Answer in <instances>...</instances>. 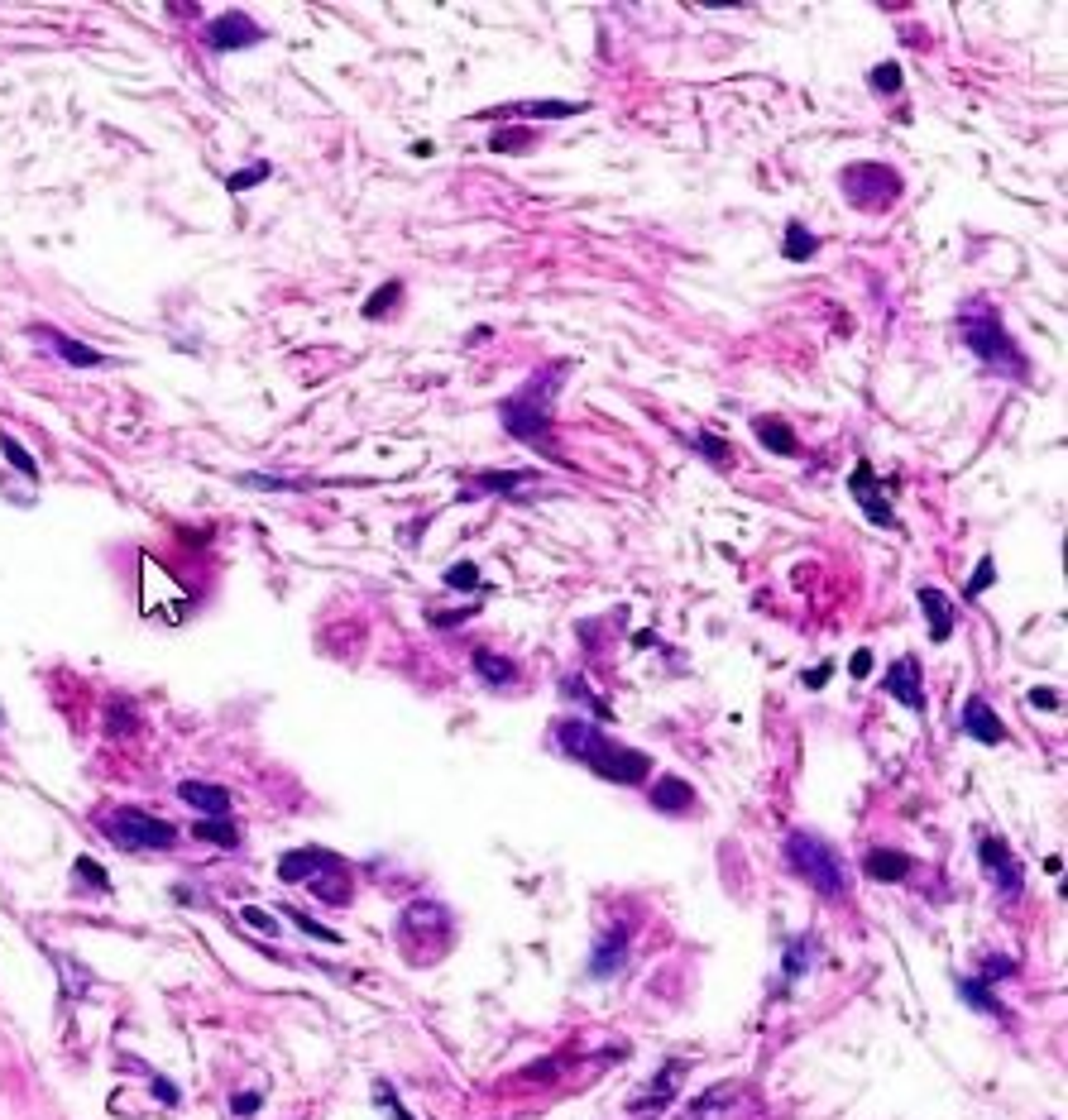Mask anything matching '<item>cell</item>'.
<instances>
[{
  "label": "cell",
  "mask_w": 1068,
  "mask_h": 1120,
  "mask_svg": "<svg viewBox=\"0 0 1068 1120\" xmlns=\"http://www.w3.org/2000/svg\"><path fill=\"white\" fill-rule=\"evenodd\" d=\"M561 378H565V359H556V364H547V369H537L528 384H522L508 403H504V427L522 440V446H532V451H541L547 460H556V464H565V455L556 451V388H561Z\"/></svg>",
  "instance_id": "cell-1"
},
{
  "label": "cell",
  "mask_w": 1068,
  "mask_h": 1120,
  "mask_svg": "<svg viewBox=\"0 0 1068 1120\" xmlns=\"http://www.w3.org/2000/svg\"><path fill=\"white\" fill-rule=\"evenodd\" d=\"M556 743L565 756L584 762L594 776L614 780V786H638L642 776H652V756L638 752V747H623L618 737H604L594 723H584V718H561Z\"/></svg>",
  "instance_id": "cell-2"
},
{
  "label": "cell",
  "mask_w": 1068,
  "mask_h": 1120,
  "mask_svg": "<svg viewBox=\"0 0 1068 1120\" xmlns=\"http://www.w3.org/2000/svg\"><path fill=\"white\" fill-rule=\"evenodd\" d=\"M958 331H963V345L977 354V364L987 374H1001V378H1030V359L1020 354V345L1011 341L1001 311L987 302V298H973L963 302L958 311Z\"/></svg>",
  "instance_id": "cell-3"
},
{
  "label": "cell",
  "mask_w": 1068,
  "mask_h": 1120,
  "mask_svg": "<svg viewBox=\"0 0 1068 1120\" xmlns=\"http://www.w3.org/2000/svg\"><path fill=\"white\" fill-rule=\"evenodd\" d=\"M786 862L810 881V891H820V900H829V905L844 900V891H848V881H844V857L834 853L829 838L810 833V829H795V833L786 838Z\"/></svg>",
  "instance_id": "cell-4"
},
{
  "label": "cell",
  "mask_w": 1068,
  "mask_h": 1120,
  "mask_svg": "<svg viewBox=\"0 0 1068 1120\" xmlns=\"http://www.w3.org/2000/svg\"><path fill=\"white\" fill-rule=\"evenodd\" d=\"M839 187L848 192V201L857 211H887L896 197H900V173L887 163H848L839 173Z\"/></svg>",
  "instance_id": "cell-5"
},
{
  "label": "cell",
  "mask_w": 1068,
  "mask_h": 1120,
  "mask_svg": "<svg viewBox=\"0 0 1068 1120\" xmlns=\"http://www.w3.org/2000/svg\"><path fill=\"white\" fill-rule=\"evenodd\" d=\"M106 833L120 843L125 853H149V848H173V823H163V819H154V814H144V810H115L111 819H106Z\"/></svg>",
  "instance_id": "cell-6"
},
{
  "label": "cell",
  "mask_w": 1068,
  "mask_h": 1120,
  "mask_svg": "<svg viewBox=\"0 0 1068 1120\" xmlns=\"http://www.w3.org/2000/svg\"><path fill=\"white\" fill-rule=\"evenodd\" d=\"M848 489H853V498L863 503V513H867V522H877V527H896V513H891V498L877 489V470L863 460L857 470L848 474Z\"/></svg>",
  "instance_id": "cell-7"
},
{
  "label": "cell",
  "mask_w": 1068,
  "mask_h": 1120,
  "mask_svg": "<svg viewBox=\"0 0 1068 1120\" xmlns=\"http://www.w3.org/2000/svg\"><path fill=\"white\" fill-rule=\"evenodd\" d=\"M206 38H212V49H221V53H230V49H249V44H259L264 38V29L249 19L245 10H225L221 19H212V29H206Z\"/></svg>",
  "instance_id": "cell-8"
},
{
  "label": "cell",
  "mask_w": 1068,
  "mask_h": 1120,
  "mask_svg": "<svg viewBox=\"0 0 1068 1120\" xmlns=\"http://www.w3.org/2000/svg\"><path fill=\"white\" fill-rule=\"evenodd\" d=\"M977 857H982V866H987V876L1001 886L1007 896H1016L1020 891V862H1016V853L1007 848V838H982L977 843Z\"/></svg>",
  "instance_id": "cell-9"
},
{
  "label": "cell",
  "mask_w": 1068,
  "mask_h": 1120,
  "mask_svg": "<svg viewBox=\"0 0 1068 1120\" xmlns=\"http://www.w3.org/2000/svg\"><path fill=\"white\" fill-rule=\"evenodd\" d=\"M623 962H627V929L623 924H609L599 934L594 953H590V977L594 982H609V977H618V972H623Z\"/></svg>",
  "instance_id": "cell-10"
},
{
  "label": "cell",
  "mask_w": 1068,
  "mask_h": 1120,
  "mask_svg": "<svg viewBox=\"0 0 1068 1120\" xmlns=\"http://www.w3.org/2000/svg\"><path fill=\"white\" fill-rule=\"evenodd\" d=\"M958 723H963V733H968V737H977L982 747L1007 743V723H1001V718L992 713V704H987V700H977V694H968V700H963Z\"/></svg>",
  "instance_id": "cell-11"
},
{
  "label": "cell",
  "mask_w": 1068,
  "mask_h": 1120,
  "mask_svg": "<svg viewBox=\"0 0 1068 1120\" xmlns=\"http://www.w3.org/2000/svg\"><path fill=\"white\" fill-rule=\"evenodd\" d=\"M681 1077H685V1063L681 1059H671V1063H666L657 1077H652V1082H647L638 1096H633V1102H627V1111H633V1115H647V1111H661L666 1102H671V1096H676V1087H681Z\"/></svg>",
  "instance_id": "cell-12"
},
{
  "label": "cell",
  "mask_w": 1068,
  "mask_h": 1120,
  "mask_svg": "<svg viewBox=\"0 0 1068 1120\" xmlns=\"http://www.w3.org/2000/svg\"><path fill=\"white\" fill-rule=\"evenodd\" d=\"M887 690H891V700H900L906 709H925V690H920V661L915 657H896L891 666H887Z\"/></svg>",
  "instance_id": "cell-13"
},
{
  "label": "cell",
  "mask_w": 1068,
  "mask_h": 1120,
  "mask_svg": "<svg viewBox=\"0 0 1068 1120\" xmlns=\"http://www.w3.org/2000/svg\"><path fill=\"white\" fill-rule=\"evenodd\" d=\"M321 872H341V857L326 853V848H298V853H288V857L278 862V876H283V881H302V876L317 881Z\"/></svg>",
  "instance_id": "cell-14"
},
{
  "label": "cell",
  "mask_w": 1068,
  "mask_h": 1120,
  "mask_svg": "<svg viewBox=\"0 0 1068 1120\" xmlns=\"http://www.w3.org/2000/svg\"><path fill=\"white\" fill-rule=\"evenodd\" d=\"M178 795H182V805H192V810L206 814V819L230 814V790H225V786H206V780H182Z\"/></svg>",
  "instance_id": "cell-15"
},
{
  "label": "cell",
  "mask_w": 1068,
  "mask_h": 1120,
  "mask_svg": "<svg viewBox=\"0 0 1068 1120\" xmlns=\"http://www.w3.org/2000/svg\"><path fill=\"white\" fill-rule=\"evenodd\" d=\"M474 675L485 680L489 690H508V685H518V666L508 661V657H498V651H489V647H479L474 651Z\"/></svg>",
  "instance_id": "cell-16"
},
{
  "label": "cell",
  "mask_w": 1068,
  "mask_h": 1120,
  "mask_svg": "<svg viewBox=\"0 0 1068 1120\" xmlns=\"http://www.w3.org/2000/svg\"><path fill=\"white\" fill-rule=\"evenodd\" d=\"M652 805H657V814H685V810H695V790H690L681 776H657Z\"/></svg>",
  "instance_id": "cell-17"
},
{
  "label": "cell",
  "mask_w": 1068,
  "mask_h": 1120,
  "mask_svg": "<svg viewBox=\"0 0 1068 1120\" xmlns=\"http://www.w3.org/2000/svg\"><path fill=\"white\" fill-rule=\"evenodd\" d=\"M920 608L930 613V642H949L954 637V603L939 594L934 584H925L920 589Z\"/></svg>",
  "instance_id": "cell-18"
},
{
  "label": "cell",
  "mask_w": 1068,
  "mask_h": 1120,
  "mask_svg": "<svg viewBox=\"0 0 1068 1120\" xmlns=\"http://www.w3.org/2000/svg\"><path fill=\"white\" fill-rule=\"evenodd\" d=\"M863 872H867L872 881H906V876H910V857L896 853V848H872V853L863 857Z\"/></svg>",
  "instance_id": "cell-19"
},
{
  "label": "cell",
  "mask_w": 1068,
  "mask_h": 1120,
  "mask_svg": "<svg viewBox=\"0 0 1068 1120\" xmlns=\"http://www.w3.org/2000/svg\"><path fill=\"white\" fill-rule=\"evenodd\" d=\"M752 431H757V440L771 455H801V440L790 436V427L781 417H752Z\"/></svg>",
  "instance_id": "cell-20"
},
{
  "label": "cell",
  "mask_w": 1068,
  "mask_h": 1120,
  "mask_svg": "<svg viewBox=\"0 0 1068 1120\" xmlns=\"http://www.w3.org/2000/svg\"><path fill=\"white\" fill-rule=\"evenodd\" d=\"M403 929H408V934H431V929H451V915H446V905H436V900H412L408 910H403Z\"/></svg>",
  "instance_id": "cell-21"
},
{
  "label": "cell",
  "mask_w": 1068,
  "mask_h": 1120,
  "mask_svg": "<svg viewBox=\"0 0 1068 1120\" xmlns=\"http://www.w3.org/2000/svg\"><path fill=\"white\" fill-rule=\"evenodd\" d=\"M38 341H49L68 364H82V369H96V364H106V354L101 350H92V345H77V341H68V335H58V331H34Z\"/></svg>",
  "instance_id": "cell-22"
},
{
  "label": "cell",
  "mask_w": 1068,
  "mask_h": 1120,
  "mask_svg": "<svg viewBox=\"0 0 1068 1120\" xmlns=\"http://www.w3.org/2000/svg\"><path fill=\"white\" fill-rule=\"evenodd\" d=\"M561 694H565V700H575V704H584L594 718H614V709L604 704L599 694H594L590 685H584V675H575V670H571V675H561Z\"/></svg>",
  "instance_id": "cell-23"
},
{
  "label": "cell",
  "mask_w": 1068,
  "mask_h": 1120,
  "mask_svg": "<svg viewBox=\"0 0 1068 1120\" xmlns=\"http://www.w3.org/2000/svg\"><path fill=\"white\" fill-rule=\"evenodd\" d=\"M728 1106H733V1082H719V1087H709L700 1102L685 1111V1120H719Z\"/></svg>",
  "instance_id": "cell-24"
},
{
  "label": "cell",
  "mask_w": 1068,
  "mask_h": 1120,
  "mask_svg": "<svg viewBox=\"0 0 1068 1120\" xmlns=\"http://www.w3.org/2000/svg\"><path fill=\"white\" fill-rule=\"evenodd\" d=\"M814 249H820V240L805 230V221H786V245H781V255L790 259V264H805Z\"/></svg>",
  "instance_id": "cell-25"
},
{
  "label": "cell",
  "mask_w": 1068,
  "mask_h": 1120,
  "mask_svg": "<svg viewBox=\"0 0 1068 1120\" xmlns=\"http://www.w3.org/2000/svg\"><path fill=\"white\" fill-rule=\"evenodd\" d=\"M810 962H814V939L810 934H801V939H790L786 943V982H795V977H805L810 972Z\"/></svg>",
  "instance_id": "cell-26"
},
{
  "label": "cell",
  "mask_w": 1068,
  "mask_h": 1120,
  "mask_svg": "<svg viewBox=\"0 0 1068 1120\" xmlns=\"http://www.w3.org/2000/svg\"><path fill=\"white\" fill-rule=\"evenodd\" d=\"M508 115H541V120H565V115H580V105H571V101H518V105H508Z\"/></svg>",
  "instance_id": "cell-27"
},
{
  "label": "cell",
  "mask_w": 1068,
  "mask_h": 1120,
  "mask_svg": "<svg viewBox=\"0 0 1068 1120\" xmlns=\"http://www.w3.org/2000/svg\"><path fill=\"white\" fill-rule=\"evenodd\" d=\"M197 838L221 843V848H235V843H240V829H235V819H230V814H221V819H202V823H197Z\"/></svg>",
  "instance_id": "cell-28"
},
{
  "label": "cell",
  "mask_w": 1068,
  "mask_h": 1120,
  "mask_svg": "<svg viewBox=\"0 0 1068 1120\" xmlns=\"http://www.w3.org/2000/svg\"><path fill=\"white\" fill-rule=\"evenodd\" d=\"M446 589H455V594H465V589H479V565L474 560H455L446 575H441Z\"/></svg>",
  "instance_id": "cell-29"
},
{
  "label": "cell",
  "mask_w": 1068,
  "mask_h": 1120,
  "mask_svg": "<svg viewBox=\"0 0 1068 1120\" xmlns=\"http://www.w3.org/2000/svg\"><path fill=\"white\" fill-rule=\"evenodd\" d=\"M992 575H997V560H992V556H982V560H977V570L968 575V584H963V599H982V594L992 589Z\"/></svg>",
  "instance_id": "cell-30"
},
{
  "label": "cell",
  "mask_w": 1068,
  "mask_h": 1120,
  "mask_svg": "<svg viewBox=\"0 0 1068 1120\" xmlns=\"http://www.w3.org/2000/svg\"><path fill=\"white\" fill-rule=\"evenodd\" d=\"M867 82H872L877 96H896L900 92V62H877Z\"/></svg>",
  "instance_id": "cell-31"
},
{
  "label": "cell",
  "mask_w": 1068,
  "mask_h": 1120,
  "mask_svg": "<svg viewBox=\"0 0 1068 1120\" xmlns=\"http://www.w3.org/2000/svg\"><path fill=\"white\" fill-rule=\"evenodd\" d=\"M958 991H963V996H968L977 1010H987V1016H997V1010H1001V1006H997V996H992V986H987V982H977V977H963V982H958Z\"/></svg>",
  "instance_id": "cell-32"
},
{
  "label": "cell",
  "mask_w": 1068,
  "mask_h": 1120,
  "mask_svg": "<svg viewBox=\"0 0 1068 1120\" xmlns=\"http://www.w3.org/2000/svg\"><path fill=\"white\" fill-rule=\"evenodd\" d=\"M0 451H5V455L15 460V470H19V474H25V479H34V474H38V464H34V455H29L25 446H19V440H15V436H0Z\"/></svg>",
  "instance_id": "cell-33"
},
{
  "label": "cell",
  "mask_w": 1068,
  "mask_h": 1120,
  "mask_svg": "<svg viewBox=\"0 0 1068 1120\" xmlns=\"http://www.w3.org/2000/svg\"><path fill=\"white\" fill-rule=\"evenodd\" d=\"M240 919L249 924V929H259V934H283V924H278V915H268V910H259V905H245V910H240Z\"/></svg>",
  "instance_id": "cell-34"
},
{
  "label": "cell",
  "mask_w": 1068,
  "mask_h": 1120,
  "mask_svg": "<svg viewBox=\"0 0 1068 1120\" xmlns=\"http://www.w3.org/2000/svg\"><path fill=\"white\" fill-rule=\"evenodd\" d=\"M398 298H403V288H398V283H384V288H379V292H374V298L365 302V316H369V321H379V311H384V307H393Z\"/></svg>",
  "instance_id": "cell-35"
},
{
  "label": "cell",
  "mask_w": 1068,
  "mask_h": 1120,
  "mask_svg": "<svg viewBox=\"0 0 1068 1120\" xmlns=\"http://www.w3.org/2000/svg\"><path fill=\"white\" fill-rule=\"evenodd\" d=\"M374 1102H379V1106H384L393 1120H412V1115L403 1111V1102H398V1092H393L388 1082H374Z\"/></svg>",
  "instance_id": "cell-36"
},
{
  "label": "cell",
  "mask_w": 1068,
  "mask_h": 1120,
  "mask_svg": "<svg viewBox=\"0 0 1068 1120\" xmlns=\"http://www.w3.org/2000/svg\"><path fill=\"white\" fill-rule=\"evenodd\" d=\"M264 178H268V163H255V168H245V173H230L225 187H230V192H245V187H255Z\"/></svg>",
  "instance_id": "cell-37"
},
{
  "label": "cell",
  "mask_w": 1068,
  "mask_h": 1120,
  "mask_svg": "<svg viewBox=\"0 0 1068 1120\" xmlns=\"http://www.w3.org/2000/svg\"><path fill=\"white\" fill-rule=\"evenodd\" d=\"M292 919H298L302 924V934H311V939H321V943H341V934H336V929H326V924H317V919H307L302 910H288Z\"/></svg>",
  "instance_id": "cell-38"
},
{
  "label": "cell",
  "mask_w": 1068,
  "mask_h": 1120,
  "mask_svg": "<svg viewBox=\"0 0 1068 1120\" xmlns=\"http://www.w3.org/2000/svg\"><path fill=\"white\" fill-rule=\"evenodd\" d=\"M695 446H700V455H709L714 464H724V460H728V446H724L719 436H709V431H695Z\"/></svg>",
  "instance_id": "cell-39"
},
{
  "label": "cell",
  "mask_w": 1068,
  "mask_h": 1120,
  "mask_svg": "<svg viewBox=\"0 0 1068 1120\" xmlns=\"http://www.w3.org/2000/svg\"><path fill=\"white\" fill-rule=\"evenodd\" d=\"M72 872H77V881H82V876H87V881L96 886V896H101V891H111V881H106V872H101V866H96V862H87V857H82V862L72 866Z\"/></svg>",
  "instance_id": "cell-40"
},
{
  "label": "cell",
  "mask_w": 1068,
  "mask_h": 1120,
  "mask_svg": "<svg viewBox=\"0 0 1068 1120\" xmlns=\"http://www.w3.org/2000/svg\"><path fill=\"white\" fill-rule=\"evenodd\" d=\"M522 479H528V474H479V484H485V489H494V494H508V489H518Z\"/></svg>",
  "instance_id": "cell-41"
},
{
  "label": "cell",
  "mask_w": 1068,
  "mask_h": 1120,
  "mask_svg": "<svg viewBox=\"0 0 1068 1120\" xmlns=\"http://www.w3.org/2000/svg\"><path fill=\"white\" fill-rule=\"evenodd\" d=\"M997 977H1016V962L1011 958H987V972L977 982H997Z\"/></svg>",
  "instance_id": "cell-42"
},
{
  "label": "cell",
  "mask_w": 1068,
  "mask_h": 1120,
  "mask_svg": "<svg viewBox=\"0 0 1068 1120\" xmlns=\"http://www.w3.org/2000/svg\"><path fill=\"white\" fill-rule=\"evenodd\" d=\"M1030 704L1035 709H1059V690H1030Z\"/></svg>",
  "instance_id": "cell-43"
},
{
  "label": "cell",
  "mask_w": 1068,
  "mask_h": 1120,
  "mask_svg": "<svg viewBox=\"0 0 1068 1120\" xmlns=\"http://www.w3.org/2000/svg\"><path fill=\"white\" fill-rule=\"evenodd\" d=\"M853 675H857V680H863V675L872 670V651H853V666H848Z\"/></svg>",
  "instance_id": "cell-44"
},
{
  "label": "cell",
  "mask_w": 1068,
  "mask_h": 1120,
  "mask_svg": "<svg viewBox=\"0 0 1068 1120\" xmlns=\"http://www.w3.org/2000/svg\"><path fill=\"white\" fill-rule=\"evenodd\" d=\"M255 1111H259V1096H255V1092L235 1096V1115H255Z\"/></svg>",
  "instance_id": "cell-45"
},
{
  "label": "cell",
  "mask_w": 1068,
  "mask_h": 1120,
  "mask_svg": "<svg viewBox=\"0 0 1068 1120\" xmlns=\"http://www.w3.org/2000/svg\"><path fill=\"white\" fill-rule=\"evenodd\" d=\"M824 680H829V666H820V670H814V675L805 670V685H824Z\"/></svg>",
  "instance_id": "cell-46"
},
{
  "label": "cell",
  "mask_w": 1068,
  "mask_h": 1120,
  "mask_svg": "<svg viewBox=\"0 0 1068 1120\" xmlns=\"http://www.w3.org/2000/svg\"><path fill=\"white\" fill-rule=\"evenodd\" d=\"M0 723H5V713H0Z\"/></svg>",
  "instance_id": "cell-47"
}]
</instances>
